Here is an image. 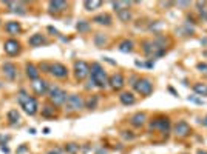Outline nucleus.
I'll use <instances>...</instances> for the list:
<instances>
[{"label": "nucleus", "mask_w": 207, "mask_h": 154, "mask_svg": "<svg viewBox=\"0 0 207 154\" xmlns=\"http://www.w3.org/2000/svg\"><path fill=\"white\" fill-rule=\"evenodd\" d=\"M165 39L164 37H156L155 40H144L142 42V51L148 59H158L162 57L167 49H165Z\"/></svg>", "instance_id": "obj_1"}, {"label": "nucleus", "mask_w": 207, "mask_h": 154, "mask_svg": "<svg viewBox=\"0 0 207 154\" xmlns=\"http://www.w3.org/2000/svg\"><path fill=\"white\" fill-rule=\"evenodd\" d=\"M90 76H91V82L94 86L100 89H105L108 86V76L99 62H93L90 65Z\"/></svg>", "instance_id": "obj_2"}, {"label": "nucleus", "mask_w": 207, "mask_h": 154, "mask_svg": "<svg viewBox=\"0 0 207 154\" xmlns=\"http://www.w3.org/2000/svg\"><path fill=\"white\" fill-rule=\"evenodd\" d=\"M17 102H19V105L23 108V111H25L28 116L37 114V111H39V102H37L36 97L30 96L25 89H20V91L17 93Z\"/></svg>", "instance_id": "obj_3"}, {"label": "nucleus", "mask_w": 207, "mask_h": 154, "mask_svg": "<svg viewBox=\"0 0 207 154\" xmlns=\"http://www.w3.org/2000/svg\"><path fill=\"white\" fill-rule=\"evenodd\" d=\"M48 99L50 102L54 105V106H60V105H65L67 99H68V94L65 89L59 88L57 85H50V89H48Z\"/></svg>", "instance_id": "obj_4"}, {"label": "nucleus", "mask_w": 207, "mask_h": 154, "mask_svg": "<svg viewBox=\"0 0 207 154\" xmlns=\"http://www.w3.org/2000/svg\"><path fill=\"white\" fill-rule=\"evenodd\" d=\"M63 106H65L67 113H79L80 109L85 108V100L79 94H70Z\"/></svg>", "instance_id": "obj_5"}, {"label": "nucleus", "mask_w": 207, "mask_h": 154, "mask_svg": "<svg viewBox=\"0 0 207 154\" xmlns=\"http://www.w3.org/2000/svg\"><path fill=\"white\" fill-rule=\"evenodd\" d=\"M133 88H135V91L139 93L141 96L148 97V96L153 93V82H152L150 79H147V77H139V79L136 80V83L133 85Z\"/></svg>", "instance_id": "obj_6"}, {"label": "nucleus", "mask_w": 207, "mask_h": 154, "mask_svg": "<svg viewBox=\"0 0 207 154\" xmlns=\"http://www.w3.org/2000/svg\"><path fill=\"white\" fill-rule=\"evenodd\" d=\"M73 71H74V77L77 80H85L90 76V65L85 60H76Z\"/></svg>", "instance_id": "obj_7"}, {"label": "nucleus", "mask_w": 207, "mask_h": 154, "mask_svg": "<svg viewBox=\"0 0 207 154\" xmlns=\"http://www.w3.org/2000/svg\"><path fill=\"white\" fill-rule=\"evenodd\" d=\"M148 128L150 129H158L159 132L165 134V132L170 131V120H168V117H156L150 122Z\"/></svg>", "instance_id": "obj_8"}, {"label": "nucleus", "mask_w": 207, "mask_h": 154, "mask_svg": "<svg viewBox=\"0 0 207 154\" xmlns=\"http://www.w3.org/2000/svg\"><path fill=\"white\" fill-rule=\"evenodd\" d=\"M173 134L178 137V139H184V137H187V136H190L192 134V128H190V125L185 122V120H179V122H176L175 125H173Z\"/></svg>", "instance_id": "obj_9"}, {"label": "nucleus", "mask_w": 207, "mask_h": 154, "mask_svg": "<svg viewBox=\"0 0 207 154\" xmlns=\"http://www.w3.org/2000/svg\"><path fill=\"white\" fill-rule=\"evenodd\" d=\"M50 74H51L53 77L62 80V79H67V77H68V68H67L63 63H60V62H54V63H51Z\"/></svg>", "instance_id": "obj_10"}, {"label": "nucleus", "mask_w": 207, "mask_h": 154, "mask_svg": "<svg viewBox=\"0 0 207 154\" xmlns=\"http://www.w3.org/2000/svg\"><path fill=\"white\" fill-rule=\"evenodd\" d=\"M3 49H5V53H6L8 56H17V54L20 53V49H22V45H20V42L16 40V39H8V40H5V43H3Z\"/></svg>", "instance_id": "obj_11"}, {"label": "nucleus", "mask_w": 207, "mask_h": 154, "mask_svg": "<svg viewBox=\"0 0 207 154\" xmlns=\"http://www.w3.org/2000/svg\"><path fill=\"white\" fill-rule=\"evenodd\" d=\"M31 88L34 89V93L37 96H47L48 89H50V83L45 79H37V80L31 82Z\"/></svg>", "instance_id": "obj_12"}, {"label": "nucleus", "mask_w": 207, "mask_h": 154, "mask_svg": "<svg viewBox=\"0 0 207 154\" xmlns=\"http://www.w3.org/2000/svg\"><path fill=\"white\" fill-rule=\"evenodd\" d=\"M124 85H125V79H124V76L121 73H115L112 77H108V86L112 89L119 91V89L124 88Z\"/></svg>", "instance_id": "obj_13"}, {"label": "nucleus", "mask_w": 207, "mask_h": 154, "mask_svg": "<svg viewBox=\"0 0 207 154\" xmlns=\"http://www.w3.org/2000/svg\"><path fill=\"white\" fill-rule=\"evenodd\" d=\"M2 73H3V76L8 80H16V77H17V66L13 62H5L2 65Z\"/></svg>", "instance_id": "obj_14"}, {"label": "nucleus", "mask_w": 207, "mask_h": 154, "mask_svg": "<svg viewBox=\"0 0 207 154\" xmlns=\"http://www.w3.org/2000/svg\"><path fill=\"white\" fill-rule=\"evenodd\" d=\"M5 6L14 14H19V16L26 14V5L23 2H5Z\"/></svg>", "instance_id": "obj_15"}, {"label": "nucleus", "mask_w": 207, "mask_h": 154, "mask_svg": "<svg viewBox=\"0 0 207 154\" xmlns=\"http://www.w3.org/2000/svg\"><path fill=\"white\" fill-rule=\"evenodd\" d=\"M67 6H68V3L63 2V0H54V2L48 3V10L51 14H60L67 10Z\"/></svg>", "instance_id": "obj_16"}, {"label": "nucleus", "mask_w": 207, "mask_h": 154, "mask_svg": "<svg viewBox=\"0 0 207 154\" xmlns=\"http://www.w3.org/2000/svg\"><path fill=\"white\" fill-rule=\"evenodd\" d=\"M25 74H26V77H28L31 82L40 79V69H39V66H36L34 63H26V65H25Z\"/></svg>", "instance_id": "obj_17"}, {"label": "nucleus", "mask_w": 207, "mask_h": 154, "mask_svg": "<svg viewBox=\"0 0 207 154\" xmlns=\"http://www.w3.org/2000/svg\"><path fill=\"white\" fill-rule=\"evenodd\" d=\"M28 43H30V46H33V48H39V46L47 45V43H48V40H47V37H45L43 34L36 33V34H33V36L28 39Z\"/></svg>", "instance_id": "obj_18"}, {"label": "nucleus", "mask_w": 207, "mask_h": 154, "mask_svg": "<svg viewBox=\"0 0 207 154\" xmlns=\"http://www.w3.org/2000/svg\"><path fill=\"white\" fill-rule=\"evenodd\" d=\"M145 122H147V114L145 113H135L132 117H130V123L135 126V128H141V126H144L145 125Z\"/></svg>", "instance_id": "obj_19"}, {"label": "nucleus", "mask_w": 207, "mask_h": 154, "mask_svg": "<svg viewBox=\"0 0 207 154\" xmlns=\"http://www.w3.org/2000/svg\"><path fill=\"white\" fill-rule=\"evenodd\" d=\"M5 30H6V33H8L10 36H17V34L22 33V25H20V22H17V20H10V22H6Z\"/></svg>", "instance_id": "obj_20"}, {"label": "nucleus", "mask_w": 207, "mask_h": 154, "mask_svg": "<svg viewBox=\"0 0 207 154\" xmlns=\"http://www.w3.org/2000/svg\"><path fill=\"white\" fill-rule=\"evenodd\" d=\"M93 22L97 23V25H102V26H110L113 23V19L107 13H100V14H97V16L93 17Z\"/></svg>", "instance_id": "obj_21"}, {"label": "nucleus", "mask_w": 207, "mask_h": 154, "mask_svg": "<svg viewBox=\"0 0 207 154\" xmlns=\"http://www.w3.org/2000/svg\"><path fill=\"white\" fill-rule=\"evenodd\" d=\"M119 100H121V103L122 105H133L135 102H136V97H135V94L133 93H128V91H125V93H121V96H119Z\"/></svg>", "instance_id": "obj_22"}, {"label": "nucleus", "mask_w": 207, "mask_h": 154, "mask_svg": "<svg viewBox=\"0 0 207 154\" xmlns=\"http://www.w3.org/2000/svg\"><path fill=\"white\" fill-rule=\"evenodd\" d=\"M56 116H57V111H56L54 105L53 106L51 105H45L42 108V117H45V119H54Z\"/></svg>", "instance_id": "obj_23"}, {"label": "nucleus", "mask_w": 207, "mask_h": 154, "mask_svg": "<svg viewBox=\"0 0 207 154\" xmlns=\"http://www.w3.org/2000/svg\"><path fill=\"white\" fill-rule=\"evenodd\" d=\"M6 119L10 122V125H17L20 122V113L14 108V109H10L8 114H6Z\"/></svg>", "instance_id": "obj_24"}, {"label": "nucleus", "mask_w": 207, "mask_h": 154, "mask_svg": "<svg viewBox=\"0 0 207 154\" xmlns=\"http://www.w3.org/2000/svg\"><path fill=\"white\" fill-rule=\"evenodd\" d=\"M100 6H102L100 0H87V2H83V8L87 11H94V10H99Z\"/></svg>", "instance_id": "obj_25"}, {"label": "nucleus", "mask_w": 207, "mask_h": 154, "mask_svg": "<svg viewBox=\"0 0 207 154\" xmlns=\"http://www.w3.org/2000/svg\"><path fill=\"white\" fill-rule=\"evenodd\" d=\"M133 42L132 40H128V39H125V40H122L121 43H119V46H118V49L121 51V53H132L133 51Z\"/></svg>", "instance_id": "obj_26"}, {"label": "nucleus", "mask_w": 207, "mask_h": 154, "mask_svg": "<svg viewBox=\"0 0 207 154\" xmlns=\"http://www.w3.org/2000/svg\"><path fill=\"white\" fill-rule=\"evenodd\" d=\"M94 43H96L97 48H102V46H105L108 43V39H107V36H104L102 33H97L94 36Z\"/></svg>", "instance_id": "obj_27"}, {"label": "nucleus", "mask_w": 207, "mask_h": 154, "mask_svg": "<svg viewBox=\"0 0 207 154\" xmlns=\"http://www.w3.org/2000/svg\"><path fill=\"white\" fill-rule=\"evenodd\" d=\"M76 30H77L79 33H88V31L91 30V25H90L88 20H80V22H77Z\"/></svg>", "instance_id": "obj_28"}, {"label": "nucleus", "mask_w": 207, "mask_h": 154, "mask_svg": "<svg viewBox=\"0 0 207 154\" xmlns=\"http://www.w3.org/2000/svg\"><path fill=\"white\" fill-rule=\"evenodd\" d=\"M112 5H113L115 11H116V13H119V11L128 10V8H130V5H132V2H113Z\"/></svg>", "instance_id": "obj_29"}, {"label": "nucleus", "mask_w": 207, "mask_h": 154, "mask_svg": "<svg viewBox=\"0 0 207 154\" xmlns=\"http://www.w3.org/2000/svg\"><path fill=\"white\" fill-rule=\"evenodd\" d=\"M97 103H99V96H91L88 100H85V108L94 109V108H97Z\"/></svg>", "instance_id": "obj_30"}, {"label": "nucleus", "mask_w": 207, "mask_h": 154, "mask_svg": "<svg viewBox=\"0 0 207 154\" xmlns=\"http://www.w3.org/2000/svg\"><path fill=\"white\" fill-rule=\"evenodd\" d=\"M63 149H65L68 154H76V152H79V151H80V145H79V143L71 142V143H67Z\"/></svg>", "instance_id": "obj_31"}, {"label": "nucleus", "mask_w": 207, "mask_h": 154, "mask_svg": "<svg viewBox=\"0 0 207 154\" xmlns=\"http://www.w3.org/2000/svg\"><path fill=\"white\" fill-rule=\"evenodd\" d=\"M193 91L198 96H207V85L205 83H195L193 85Z\"/></svg>", "instance_id": "obj_32"}, {"label": "nucleus", "mask_w": 207, "mask_h": 154, "mask_svg": "<svg viewBox=\"0 0 207 154\" xmlns=\"http://www.w3.org/2000/svg\"><path fill=\"white\" fill-rule=\"evenodd\" d=\"M118 17H119L121 22H128L132 19V13H130V10H124V11L118 13Z\"/></svg>", "instance_id": "obj_33"}, {"label": "nucleus", "mask_w": 207, "mask_h": 154, "mask_svg": "<svg viewBox=\"0 0 207 154\" xmlns=\"http://www.w3.org/2000/svg\"><path fill=\"white\" fill-rule=\"evenodd\" d=\"M39 69H40L42 73H50V69H51V63H47V62H42V63L39 65Z\"/></svg>", "instance_id": "obj_34"}, {"label": "nucleus", "mask_w": 207, "mask_h": 154, "mask_svg": "<svg viewBox=\"0 0 207 154\" xmlns=\"http://www.w3.org/2000/svg\"><path fill=\"white\" fill-rule=\"evenodd\" d=\"M47 154H62V148H59V146L51 148V149H48V151H47Z\"/></svg>", "instance_id": "obj_35"}, {"label": "nucleus", "mask_w": 207, "mask_h": 154, "mask_svg": "<svg viewBox=\"0 0 207 154\" xmlns=\"http://www.w3.org/2000/svg\"><path fill=\"white\" fill-rule=\"evenodd\" d=\"M201 73H207V65L205 63H198V66H196Z\"/></svg>", "instance_id": "obj_36"}, {"label": "nucleus", "mask_w": 207, "mask_h": 154, "mask_svg": "<svg viewBox=\"0 0 207 154\" xmlns=\"http://www.w3.org/2000/svg\"><path fill=\"white\" fill-rule=\"evenodd\" d=\"M48 31H50L53 36H60V34H59V31H57L56 28H53V26H48Z\"/></svg>", "instance_id": "obj_37"}, {"label": "nucleus", "mask_w": 207, "mask_h": 154, "mask_svg": "<svg viewBox=\"0 0 207 154\" xmlns=\"http://www.w3.org/2000/svg\"><path fill=\"white\" fill-rule=\"evenodd\" d=\"M179 8H185V6H190V2H178L176 3Z\"/></svg>", "instance_id": "obj_38"}, {"label": "nucleus", "mask_w": 207, "mask_h": 154, "mask_svg": "<svg viewBox=\"0 0 207 154\" xmlns=\"http://www.w3.org/2000/svg\"><path fill=\"white\" fill-rule=\"evenodd\" d=\"M0 149H2L3 152H6V154L10 152V148H8V146H5V145H2V146H0Z\"/></svg>", "instance_id": "obj_39"}, {"label": "nucleus", "mask_w": 207, "mask_h": 154, "mask_svg": "<svg viewBox=\"0 0 207 154\" xmlns=\"http://www.w3.org/2000/svg\"><path fill=\"white\" fill-rule=\"evenodd\" d=\"M201 16H202L204 20H207V10H202V11H201Z\"/></svg>", "instance_id": "obj_40"}, {"label": "nucleus", "mask_w": 207, "mask_h": 154, "mask_svg": "<svg viewBox=\"0 0 207 154\" xmlns=\"http://www.w3.org/2000/svg\"><path fill=\"white\" fill-rule=\"evenodd\" d=\"M122 136H124L125 139H133V137H135L133 134H125V131H124V134H122Z\"/></svg>", "instance_id": "obj_41"}, {"label": "nucleus", "mask_w": 207, "mask_h": 154, "mask_svg": "<svg viewBox=\"0 0 207 154\" xmlns=\"http://www.w3.org/2000/svg\"><path fill=\"white\" fill-rule=\"evenodd\" d=\"M23 151H26V145H23V146H20V149H19L17 152H23Z\"/></svg>", "instance_id": "obj_42"}, {"label": "nucleus", "mask_w": 207, "mask_h": 154, "mask_svg": "<svg viewBox=\"0 0 207 154\" xmlns=\"http://www.w3.org/2000/svg\"><path fill=\"white\" fill-rule=\"evenodd\" d=\"M201 123H202L204 126H207V116H205V117H204V119L201 120Z\"/></svg>", "instance_id": "obj_43"}, {"label": "nucleus", "mask_w": 207, "mask_h": 154, "mask_svg": "<svg viewBox=\"0 0 207 154\" xmlns=\"http://www.w3.org/2000/svg\"><path fill=\"white\" fill-rule=\"evenodd\" d=\"M97 154H107V149H99Z\"/></svg>", "instance_id": "obj_44"}, {"label": "nucleus", "mask_w": 207, "mask_h": 154, "mask_svg": "<svg viewBox=\"0 0 207 154\" xmlns=\"http://www.w3.org/2000/svg\"><path fill=\"white\" fill-rule=\"evenodd\" d=\"M198 154H207V151H202V149H198Z\"/></svg>", "instance_id": "obj_45"}, {"label": "nucleus", "mask_w": 207, "mask_h": 154, "mask_svg": "<svg viewBox=\"0 0 207 154\" xmlns=\"http://www.w3.org/2000/svg\"><path fill=\"white\" fill-rule=\"evenodd\" d=\"M204 56H207V53H204Z\"/></svg>", "instance_id": "obj_46"}, {"label": "nucleus", "mask_w": 207, "mask_h": 154, "mask_svg": "<svg viewBox=\"0 0 207 154\" xmlns=\"http://www.w3.org/2000/svg\"><path fill=\"white\" fill-rule=\"evenodd\" d=\"M0 88H2V83H0Z\"/></svg>", "instance_id": "obj_47"}, {"label": "nucleus", "mask_w": 207, "mask_h": 154, "mask_svg": "<svg viewBox=\"0 0 207 154\" xmlns=\"http://www.w3.org/2000/svg\"><path fill=\"white\" fill-rule=\"evenodd\" d=\"M0 23H2V19H0Z\"/></svg>", "instance_id": "obj_48"}]
</instances>
